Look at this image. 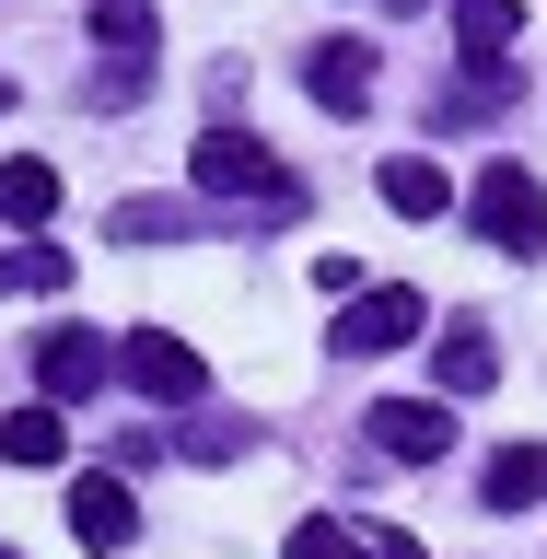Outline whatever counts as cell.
Listing matches in <instances>:
<instances>
[{
    "mask_svg": "<svg viewBox=\"0 0 547 559\" xmlns=\"http://www.w3.org/2000/svg\"><path fill=\"white\" fill-rule=\"evenodd\" d=\"M187 175H199L210 199H257V210H269V199H292V210H304V175L280 164L269 140H245V129H199V152H187Z\"/></svg>",
    "mask_w": 547,
    "mask_h": 559,
    "instance_id": "obj_1",
    "label": "cell"
},
{
    "mask_svg": "<svg viewBox=\"0 0 547 559\" xmlns=\"http://www.w3.org/2000/svg\"><path fill=\"white\" fill-rule=\"evenodd\" d=\"M117 373H129L152 408H199L210 396V361L175 338V326H129V338H117Z\"/></svg>",
    "mask_w": 547,
    "mask_h": 559,
    "instance_id": "obj_2",
    "label": "cell"
},
{
    "mask_svg": "<svg viewBox=\"0 0 547 559\" xmlns=\"http://www.w3.org/2000/svg\"><path fill=\"white\" fill-rule=\"evenodd\" d=\"M419 326H431V304L384 280V292H349V304H338V326H326V349H338V361H373V349H408Z\"/></svg>",
    "mask_w": 547,
    "mask_h": 559,
    "instance_id": "obj_3",
    "label": "cell"
},
{
    "mask_svg": "<svg viewBox=\"0 0 547 559\" xmlns=\"http://www.w3.org/2000/svg\"><path fill=\"white\" fill-rule=\"evenodd\" d=\"M478 234L501 245V257H536L547 245V187L524 164H478Z\"/></svg>",
    "mask_w": 547,
    "mask_h": 559,
    "instance_id": "obj_4",
    "label": "cell"
},
{
    "mask_svg": "<svg viewBox=\"0 0 547 559\" xmlns=\"http://www.w3.org/2000/svg\"><path fill=\"white\" fill-rule=\"evenodd\" d=\"M105 373H117V349H105L94 326H47V338H35V384H47V408H70V396H94Z\"/></svg>",
    "mask_w": 547,
    "mask_h": 559,
    "instance_id": "obj_5",
    "label": "cell"
},
{
    "mask_svg": "<svg viewBox=\"0 0 547 559\" xmlns=\"http://www.w3.org/2000/svg\"><path fill=\"white\" fill-rule=\"evenodd\" d=\"M373 454H396V466H443V454H454V408H431V396H384V408H373Z\"/></svg>",
    "mask_w": 547,
    "mask_h": 559,
    "instance_id": "obj_6",
    "label": "cell"
},
{
    "mask_svg": "<svg viewBox=\"0 0 547 559\" xmlns=\"http://www.w3.org/2000/svg\"><path fill=\"white\" fill-rule=\"evenodd\" d=\"M304 94L326 105V117H361V105H373V47H361V35H326L304 59Z\"/></svg>",
    "mask_w": 547,
    "mask_h": 559,
    "instance_id": "obj_7",
    "label": "cell"
},
{
    "mask_svg": "<svg viewBox=\"0 0 547 559\" xmlns=\"http://www.w3.org/2000/svg\"><path fill=\"white\" fill-rule=\"evenodd\" d=\"M292 559H419V536H396V524H338V513H314V524H292Z\"/></svg>",
    "mask_w": 547,
    "mask_h": 559,
    "instance_id": "obj_8",
    "label": "cell"
},
{
    "mask_svg": "<svg viewBox=\"0 0 547 559\" xmlns=\"http://www.w3.org/2000/svg\"><path fill=\"white\" fill-rule=\"evenodd\" d=\"M70 536H82V548H129V536H140V501L117 478H70Z\"/></svg>",
    "mask_w": 547,
    "mask_h": 559,
    "instance_id": "obj_9",
    "label": "cell"
},
{
    "mask_svg": "<svg viewBox=\"0 0 547 559\" xmlns=\"http://www.w3.org/2000/svg\"><path fill=\"white\" fill-rule=\"evenodd\" d=\"M431 373H443V396H489V384H501V338H489L478 314H454V326H443V361H431Z\"/></svg>",
    "mask_w": 547,
    "mask_h": 559,
    "instance_id": "obj_10",
    "label": "cell"
},
{
    "mask_svg": "<svg viewBox=\"0 0 547 559\" xmlns=\"http://www.w3.org/2000/svg\"><path fill=\"white\" fill-rule=\"evenodd\" d=\"M12 292H35V304H47V292H70V245L12 234V245H0V304H12Z\"/></svg>",
    "mask_w": 547,
    "mask_h": 559,
    "instance_id": "obj_11",
    "label": "cell"
},
{
    "mask_svg": "<svg viewBox=\"0 0 547 559\" xmlns=\"http://www.w3.org/2000/svg\"><path fill=\"white\" fill-rule=\"evenodd\" d=\"M478 501H489V513H536V501H547V443H513V454H489Z\"/></svg>",
    "mask_w": 547,
    "mask_h": 559,
    "instance_id": "obj_12",
    "label": "cell"
},
{
    "mask_svg": "<svg viewBox=\"0 0 547 559\" xmlns=\"http://www.w3.org/2000/svg\"><path fill=\"white\" fill-rule=\"evenodd\" d=\"M47 210H59V164H35V152H12V164H0V222H12V234H35Z\"/></svg>",
    "mask_w": 547,
    "mask_h": 559,
    "instance_id": "obj_13",
    "label": "cell"
},
{
    "mask_svg": "<svg viewBox=\"0 0 547 559\" xmlns=\"http://www.w3.org/2000/svg\"><path fill=\"white\" fill-rule=\"evenodd\" d=\"M384 199L408 210V222H443L454 187H443V164H431V152H396V164H384Z\"/></svg>",
    "mask_w": 547,
    "mask_h": 559,
    "instance_id": "obj_14",
    "label": "cell"
},
{
    "mask_svg": "<svg viewBox=\"0 0 547 559\" xmlns=\"http://www.w3.org/2000/svg\"><path fill=\"white\" fill-rule=\"evenodd\" d=\"M0 454H12V466H59V454H70L59 408H47V396H35V408H12V419H0Z\"/></svg>",
    "mask_w": 547,
    "mask_h": 559,
    "instance_id": "obj_15",
    "label": "cell"
},
{
    "mask_svg": "<svg viewBox=\"0 0 547 559\" xmlns=\"http://www.w3.org/2000/svg\"><path fill=\"white\" fill-rule=\"evenodd\" d=\"M501 105H513V70H501V59H478V82H454L431 117H443V129H478V117H501Z\"/></svg>",
    "mask_w": 547,
    "mask_h": 559,
    "instance_id": "obj_16",
    "label": "cell"
},
{
    "mask_svg": "<svg viewBox=\"0 0 547 559\" xmlns=\"http://www.w3.org/2000/svg\"><path fill=\"white\" fill-rule=\"evenodd\" d=\"M513 0H454V35H466V59H501V47H513Z\"/></svg>",
    "mask_w": 547,
    "mask_h": 559,
    "instance_id": "obj_17",
    "label": "cell"
},
{
    "mask_svg": "<svg viewBox=\"0 0 547 559\" xmlns=\"http://www.w3.org/2000/svg\"><path fill=\"white\" fill-rule=\"evenodd\" d=\"M105 234L117 245H164V234H187V210L175 199H129V210H105Z\"/></svg>",
    "mask_w": 547,
    "mask_h": 559,
    "instance_id": "obj_18",
    "label": "cell"
},
{
    "mask_svg": "<svg viewBox=\"0 0 547 559\" xmlns=\"http://www.w3.org/2000/svg\"><path fill=\"white\" fill-rule=\"evenodd\" d=\"M0 105H12V70H0Z\"/></svg>",
    "mask_w": 547,
    "mask_h": 559,
    "instance_id": "obj_19",
    "label": "cell"
},
{
    "mask_svg": "<svg viewBox=\"0 0 547 559\" xmlns=\"http://www.w3.org/2000/svg\"><path fill=\"white\" fill-rule=\"evenodd\" d=\"M0 559H12V548H0Z\"/></svg>",
    "mask_w": 547,
    "mask_h": 559,
    "instance_id": "obj_20",
    "label": "cell"
}]
</instances>
